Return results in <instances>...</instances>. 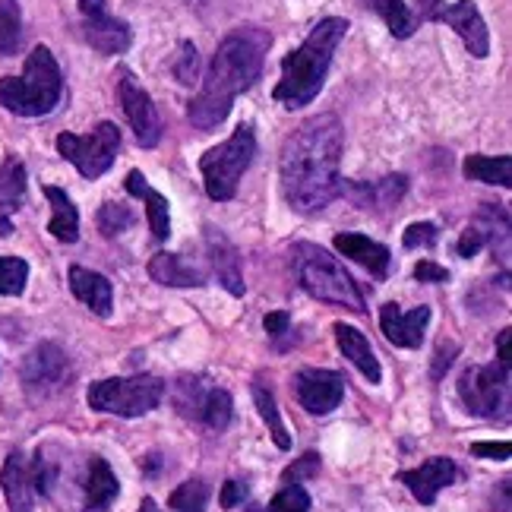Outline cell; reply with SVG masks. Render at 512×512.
Here are the masks:
<instances>
[{
    "label": "cell",
    "instance_id": "obj_1",
    "mask_svg": "<svg viewBox=\"0 0 512 512\" xmlns=\"http://www.w3.org/2000/svg\"><path fill=\"white\" fill-rule=\"evenodd\" d=\"M342 149L345 130L336 114L310 117L288 136L279 155V181L285 203L294 212L313 215L336 200L342 184Z\"/></svg>",
    "mask_w": 512,
    "mask_h": 512
},
{
    "label": "cell",
    "instance_id": "obj_2",
    "mask_svg": "<svg viewBox=\"0 0 512 512\" xmlns=\"http://www.w3.org/2000/svg\"><path fill=\"white\" fill-rule=\"evenodd\" d=\"M272 35L260 26H241L228 32L212 54V64L203 76L200 95L193 98L187 117L196 130H215L231 114L234 98L260 80Z\"/></svg>",
    "mask_w": 512,
    "mask_h": 512
},
{
    "label": "cell",
    "instance_id": "obj_3",
    "mask_svg": "<svg viewBox=\"0 0 512 512\" xmlns=\"http://www.w3.org/2000/svg\"><path fill=\"white\" fill-rule=\"evenodd\" d=\"M348 35V19L326 16L310 29L301 48H294L282 57V80L272 89V98L285 108H304L320 95L326 73L332 67V54Z\"/></svg>",
    "mask_w": 512,
    "mask_h": 512
},
{
    "label": "cell",
    "instance_id": "obj_4",
    "mask_svg": "<svg viewBox=\"0 0 512 512\" xmlns=\"http://www.w3.org/2000/svg\"><path fill=\"white\" fill-rule=\"evenodd\" d=\"M64 95V76L57 67L51 48L35 45L26 57L23 76H4L0 80V108L19 117H42L57 108Z\"/></svg>",
    "mask_w": 512,
    "mask_h": 512
},
{
    "label": "cell",
    "instance_id": "obj_5",
    "mask_svg": "<svg viewBox=\"0 0 512 512\" xmlns=\"http://www.w3.org/2000/svg\"><path fill=\"white\" fill-rule=\"evenodd\" d=\"M294 272H298L301 288L323 304H336L354 313H364V291L351 279V272L326 253L320 244H298L291 250Z\"/></svg>",
    "mask_w": 512,
    "mask_h": 512
},
{
    "label": "cell",
    "instance_id": "obj_6",
    "mask_svg": "<svg viewBox=\"0 0 512 512\" xmlns=\"http://www.w3.org/2000/svg\"><path fill=\"white\" fill-rule=\"evenodd\" d=\"M256 155V133L250 124H241L222 146L203 152L200 171L206 196L215 203H228L238 196V184Z\"/></svg>",
    "mask_w": 512,
    "mask_h": 512
},
{
    "label": "cell",
    "instance_id": "obj_7",
    "mask_svg": "<svg viewBox=\"0 0 512 512\" xmlns=\"http://www.w3.org/2000/svg\"><path fill=\"white\" fill-rule=\"evenodd\" d=\"M92 411H105L117 418H143L165 399V383L159 377H108L89 386L86 392Z\"/></svg>",
    "mask_w": 512,
    "mask_h": 512
},
{
    "label": "cell",
    "instance_id": "obj_8",
    "mask_svg": "<svg viewBox=\"0 0 512 512\" xmlns=\"http://www.w3.org/2000/svg\"><path fill=\"white\" fill-rule=\"evenodd\" d=\"M509 392V367L500 361L468 367L459 377V399L475 418H509Z\"/></svg>",
    "mask_w": 512,
    "mask_h": 512
},
{
    "label": "cell",
    "instance_id": "obj_9",
    "mask_svg": "<svg viewBox=\"0 0 512 512\" xmlns=\"http://www.w3.org/2000/svg\"><path fill=\"white\" fill-rule=\"evenodd\" d=\"M54 146L76 171L86 177V181H95V177H102L114 165L117 149H121V130H117V124H111V121H102L86 136L61 133L54 140Z\"/></svg>",
    "mask_w": 512,
    "mask_h": 512
},
{
    "label": "cell",
    "instance_id": "obj_10",
    "mask_svg": "<svg viewBox=\"0 0 512 512\" xmlns=\"http://www.w3.org/2000/svg\"><path fill=\"white\" fill-rule=\"evenodd\" d=\"M117 98H121L127 121L136 133V143L143 149H155L162 140V121L152 105V95L143 89V83L127 67H117Z\"/></svg>",
    "mask_w": 512,
    "mask_h": 512
},
{
    "label": "cell",
    "instance_id": "obj_11",
    "mask_svg": "<svg viewBox=\"0 0 512 512\" xmlns=\"http://www.w3.org/2000/svg\"><path fill=\"white\" fill-rule=\"evenodd\" d=\"M80 16H83V38L105 57L124 54L133 42V32L124 19H117L105 0H80Z\"/></svg>",
    "mask_w": 512,
    "mask_h": 512
},
{
    "label": "cell",
    "instance_id": "obj_12",
    "mask_svg": "<svg viewBox=\"0 0 512 512\" xmlns=\"http://www.w3.org/2000/svg\"><path fill=\"white\" fill-rule=\"evenodd\" d=\"M294 396H298L301 408H307L310 415H329V411H336L345 399V380L336 370L304 367L298 377H294Z\"/></svg>",
    "mask_w": 512,
    "mask_h": 512
},
{
    "label": "cell",
    "instance_id": "obj_13",
    "mask_svg": "<svg viewBox=\"0 0 512 512\" xmlns=\"http://www.w3.org/2000/svg\"><path fill=\"white\" fill-rule=\"evenodd\" d=\"M430 19H437V23H446L449 29H456V35L465 42L468 54L484 61L490 54V32H487V23L478 10L475 0H459V4H449V7H440L433 10Z\"/></svg>",
    "mask_w": 512,
    "mask_h": 512
},
{
    "label": "cell",
    "instance_id": "obj_14",
    "mask_svg": "<svg viewBox=\"0 0 512 512\" xmlns=\"http://www.w3.org/2000/svg\"><path fill=\"white\" fill-rule=\"evenodd\" d=\"M408 193V177L405 174H389L380 181H342L339 196L364 209V212H386L396 206L402 196Z\"/></svg>",
    "mask_w": 512,
    "mask_h": 512
},
{
    "label": "cell",
    "instance_id": "obj_15",
    "mask_svg": "<svg viewBox=\"0 0 512 512\" xmlns=\"http://www.w3.org/2000/svg\"><path fill=\"white\" fill-rule=\"evenodd\" d=\"M456 462L446 459V456H433L427 462H421L418 468H408V471H399V481L411 490V497L424 506H433L440 497V490L449 487L456 481Z\"/></svg>",
    "mask_w": 512,
    "mask_h": 512
},
{
    "label": "cell",
    "instance_id": "obj_16",
    "mask_svg": "<svg viewBox=\"0 0 512 512\" xmlns=\"http://www.w3.org/2000/svg\"><path fill=\"white\" fill-rule=\"evenodd\" d=\"M427 323H430L427 304H421L415 310H402L399 304L380 307V329L396 348H421Z\"/></svg>",
    "mask_w": 512,
    "mask_h": 512
},
{
    "label": "cell",
    "instance_id": "obj_17",
    "mask_svg": "<svg viewBox=\"0 0 512 512\" xmlns=\"http://www.w3.org/2000/svg\"><path fill=\"white\" fill-rule=\"evenodd\" d=\"M67 377V354L51 345V342H42V345H35L29 354H26V361H23V383L29 389H57L64 383Z\"/></svg>",
    "mask_w": 512,
    "mask_h": 512
},
{
    "label": "cell",
    "instance_id": "obj_18",
    "mask_svg": "<svg viewBox=\"0 0 512 512\" xmlns=\"http://www.w3.org/2000/svg\"><path fill=\"white\" fill-rule=\"evenodd\" d=\"M0 487H4L7 509L10 512H32L35 509V484H32V468L29 459L19 449H13L4 468H0Z\"/></svg>",
    "mask_w": 512,
    "mask_h": 512
},
{
    "label": "cell",
    "instance_id": "obj_19",
    "mask_svg": "<svg viewBox=\"0 0 512 512\" xmlns=\"http://www.w3.org/2000/svg\"><path fill=\"white\" fill-rule=\"evenodd\" d=\"M332 247H336L342 256H348V260H354L358 266H364L370 275H377V279H386V275H389V266H392L389 247L370 241L367 234H358V231L336 234V238H332Z\"/></svg>",
    "mask_w": 512,
    "mask_h": 512
},
{
    "label": "cell",
    "instance_id": "obj_20",
    "mask_svg": "<svg viewBox=\"0 0 512 512\" xmlns=\"http://www.w3.org/2000/svg\"><path fill=\"white\" fill-rule=\"evenodd\" d=\"M70 291L76 301H83L95 317L108 320L114 307V285L102 272H92L86 266H70Z\"/></svg>",
    "mask_w": 512,
    "mask_h": 512
},
{
    "label": "cell",
    "instance_id": "obj_21",
    "mask_svg": "<svg viewBox=\"0 0 512 512\" xmlns=\"http://www.w3.org/2000/svg\"><path fill=\"white\" fill-rule=\"evenodd\" d=\"M206 247H209V260H212L215 275H219L222 288L228 294H234V298H241V294H244V275H241V260H238V250H234V244L225 238L222 231L206 228Z\"/></svg>",
    "mask_w": 512,
    "mask_h": 512
},
{
    "label": "cell",
    "instance_id": "obj_22",
    "mask_svg": "<svg viewBox=\"0 0 512 512\" xmlns=\"http://www.w3.org/2000/svg\"><path fill=\"white\" fill-rule=\"evenodd\" d=\"M149 275H152V282L168 285V288H203L206 285V272L200 266H193L181 253H168V250L152 256Z\"/></svg>",
    "mask_w": 512,
    "mask_h": 512
},
{
    "label": "cell",
    "instance_id": "obj_23",
    "mask_svg": "<svg viewBox=\"0 0 512 512\" xmlns=\"http://www.w3.org/2000/svg\"><path fill=\"white\" fill-rule=\"evenodd\" d=\"M127 193L136 196V200H143L146 203V215H149V231H152V238L155 241H168V234H171V209H168V200L165 196L149 187L146 184V177L143 171H130L127 174V181H124Z\"/></svg>",
    "mask_w": 512,
    "mask_h": 512
},
{
    "label": "cell",
    "instance_id": "obj_24",
    "mask_svg": "<svg viewBox=\"0 0 512 512\" xmlns=\"http://www.w3.org/2000/svg\"><path fill=\"white\" fill-rule=\"evenodd\" d=\"M332 332H336V342H339L345 358L358 367L370 383H380L383 370H380V361H377V354H373V345H370V339L364 336V332L354 329V326H345V323H336V326H332Z\"/></svg>",
    "mask_w": 512,
    "mask_h": 512
},
{
    "label": "cell",
    "instance_id": "obj_25",
    "mask_svg": "<svg viewBox=\"0 0 512 512\" xmlns=\"http://www.w3.org/2000/svg\"><path fill=\"white\" fill-rule=\"evenodd\" d=\"M121 494V481L111 471V465L102 456L89 459V471H86V512H105L111 509V503Z\"/></svg>",
    "mask_w": 512,
    "mask_h": 512
},
{
    "label": "cell",
    "instance_id": "obj_26",
    "mask_svg": "<svg viewBox=\"0 0 512 512\" xmlns=\"http://www.w3.org/2000/svg\"><path fill=\"white\" fill-rule=\"evenodd\" d=\"M42 193L48 196V203H51V222H48V231L54 234L57 241H64V244H76L80 241V212H76L73 200L67 196V190L61 187H54V184H45Z\"/></svg>",
    "mask_w": 512,
    "mask_h": 512
},
{
    "label": "cell",
    "instance_id": "obj_27",
    "mask_svg": "<svg viewBox=\"0 0 512 512\" xmlns=\"http://www.w3.org/2000/svg\"><path fill=\"white\" fill-rule=\"evenodd\" d=\"M465 177L468 181L494 184L509 190L512 187V159L509 155H468L465 159Z\"/></svg>",
    "mask_w": 512,
    "mask_h": 512
},
{
    "label": "cell",
    "instance_id": "obj_28",
    "mask_svg": "<svg viewBox=\"0 0 512 512\" xmlns=\"http://www.w3.org/2000/svg\"><path fill=\"white\" fill-rule=\"evenodd\" d=\"M361 4L383 19L392 38H411V35H415L418 23H415V16H411L405 0H361Z\"/></svg>",
    "mask_w": 512,
    "mask_h": 512
},
{
    "label": "cell",
    "instance_id": "obj_29",
    "mask_svg": "<svg viewBox=\"0 0 512 512\" xmlns=\"http://www.w3.org/2000/svg\"><path fill=\"white\" fill-rule=\"evenodd\" d=\"M26 196V168L19 159H7L0 165V215L16 212Z\"/></svg>",
    "mask_w": 512,
    "mask_h": 512
},
{
    "label": "cell",
    "instance_id": "obj_30",
    "mask_svg": "<svg viewBox=\"0 0 512 512\" xmlns=\"http://www.w3.org/2000/svg\"><path fill=\"white\" fill-rule=\"evenodd\" d=\"M253 405H256V411H260L263 424L269 427L272 443L279 446V449H291V437H288V430H285V424H282L279 405H275V396H272V389H269V386L253 383Z\"/></svg>",
    "mask_w": 512,
    "mask_h": 512
},
{
    "label": "cell",
    "instance_id": "obj_31",
    "mask_svg": "<svg viewBox=\"0 0 512 512\" xmlns=\"http://www.w3.org/2000/svg\"><path fill=\"white\" fill-rule=\"evenodd\" d=\"M212 386L200 377H181L174 383V405L181 411L184 418H193L200 421V411H203V402H206V392Z\"/></svg>",
    "mask_w": 512,
    "mask_h": 512
},
{
    "label": "cell",
    "instance_id": "obj_32",
    "mask_svg": "<svg viewBox=\"0 0 512 512\" xmlns=\"http://www.w3.org/2000/svg\"><path fill=\"white\" fill-rule=\"evenodd\" d=\"M19 38H23V13H19V0H0V57L16 54Z\"/></svg>",
    "mask_w": 512,
    "mask_h": 512
},
{
    "label": "cell",
    "instance_id": "obj_33",
    "mask_svg": "<svg viewBox=\"0 0 512 512\" xmlns=\"http://www.w3.org/2000/svg\"><path fill=\"white\" fill-rule=\"evenodd\" d=\"M231 415H234V402L225 389H209L206 392V402H203V411H200V421L209 427V430H225L231 424Z\"/></svg>",
    "mask_w": 512,
    "mask_h": 512
},
{
    "label": "cell",
    "instance_id": "obj_34",
    "mask_svg": "<svg viewBox=\"0 0 512 512\" xmlns=\"http://www.w3.org/2000/svg\"><path fill=\"white\" fill-rule=\"evenodd\" d=\"M168 503L177 512H203L209 503V484L203 478H190L174 490Z\"/></svg>",
    "mask_w": 512,
    "mask_h": 512
},
{
    "label": "cell",
    "instance_id": "obj_35",
    "mask_svg": "<svg viewBox=\"0 0 512 512\" xmlns=\"http://www.w3.org/2000/svg\"><path fill=\"white\" fill-rule=\"evenodd\" d=\"M29 282V263L19 256H0V294L7 298H19Z\"/></svg>",
    "mask_w": 512,
    "mask_h": 512
},
{
    "label": "cell",
    "instance_id": "obj_36",
    "mask_svg": "<svg viewBox=\"0 0 512 512\" xmlns=\"http://www.w3.org/2000/svg\"><path fill=\"white\" fill-rule=\"evenodd\" d=\"M171 70L177 76V83H184V86H193L196 80H200V51H196L193 42L177 45V57H174Z\"/></svg>",
    "mask_w": 512,
    "mask_h": 512
},
{
    "label": "cell",
    "instance_id": "obj_37",
    "mask_svg": "<svg viewBox=\"0 0 512 512\" xmlns=\"http://www.w3.org/2000/svg\"><path fill=\"white\" fill-rule=\"evenodd\" d=\"M133 225V212L121 203H105L98 209V231L105 234V238H117V234H124L127 228Z\"/></svg>",
    "mask_w": 512,
    "mask_h": 512
},
{
    "label": "cell",
    "instance_id": "obj_38",
    "mask_svg": "<svg viewBox=\"0 0 512 512\" xmlns=\"http://www.w3.org/2000/svg\"><path fill=\"white\" fill-rule=\"evenodd\" d=\"M269 512H310V494L301 484H285L279 494L272 497Z\"/></svg>",
    "mask_w": 512,
    "mask_h": 512
},
{
    "label": "cell",
    "instance_id": "obj_39",
    "mask_svg": "<svg viewBox=\"0 0 512 512\" xmlns=\"http://www.w3.org/2000/svg\"><path fill=\"white\" fill-rule=\"evenodd\" d=\"M437 241H440V228L433 222H415V225H408L402 234V244L408 250H418V247L430 250V247H437Z\"/></svg>",
    "mask_w": 512,
    "mask_h": 512
},
{
    "label": "cell",
    "instance_id": "obj_40",
    "mask_svg": "<svg viewBox=\"0 0 512 512\" xmlns=\"http://www.w3.org/2000/svg\"><path fill=\"white\" fill-rule=\"evenodd\" d=\"M317 475H320V456L317 452H307V456H301L298 462L282 471V484H301V481L317 478Z\"/></svg>",
    "mask_w": 512,
    "mask_h": 512
},
{
    "label": "cell",
    "instance_id": "obj_41",
    "mask_svg": "<svg viewBox=\"0 0 512 512\" xmlns=\"http://www.w3.org/2000/svg\"><path fill=\"white\" fill-rule=\"evenodd\" d=\"M415 279L424 282V285H443V282H449V269L437 266L433 260H421L415 266Z\"/></svg>",
    "mask_w": 512,
    "mask_h": 512
},
{
    "label": "cell",
    "instance_id": "obj_42",
    "mask_svg": "<svg viewBox=\"0 0 512 512\" xmlns=\"http://www.w3.org/2000/svg\"><path fill=\"white\" fill-rule=\"evenodd\" d=\"M247 494H250V490H247L244 481H225L219 503H222V509H234V506H241L247 500Z\"/></svg>",
    "mask_w": 512,
    "mask_h": 512
},
{
    "label": "cell",
    "instance_id": "obj_43",
    "mask_svg": "<svg viewBox=\"0 0 512 512\" xmlns=\"http://www.w3.org/2000/svg\"><path fill=\"white\" fill-rule=\"evenodd\" d=\"M266 332L272 339H282L285 332H291V313L288 310H275V313H266V320H263Z\"/></svg>",
    "mask_w": 512,
    "mask_h": 512
},
{
    "label": "cell",
    "instance_id": "obj_44",
    "mask_svg": "<svg viewBox=\"0 0 512 512\" xmlns=\"http://www.w3.org/2000/svg\"><path fill=\"white\" fill-rule=\"evenodd\" d=\"M471 452L481 459H490V462H506L509 459V443H471Z\"/></svg>",
    "mask_w": 512,
    "mask_h": 512
},
{
    "label": "cell",
    "instance_id": "obj_45",
    "mask_svg": "<svg viewBox=\"0 0 512 512\" xmlns=\"http://www.w3.org/2000/svg\"><path fill=\"white\" fill-rule=\"evenodd\" d=\"M456 345H440L437 348V358H433V380H440L443 377V373L452 367V358H456Z\"/></svg>",
    "mask_w": 512,
    "mask_h": 512
},
{
    "label": "cell",
    "instance_id": "obj_46",
    "mask_svg": "<svg viewBox=\"0 0 512 512\" xmlns=\"http://www.w3.org/2000/svg\"><path fill=\"white\" fill-rule=\"evenodd\" d=\"M509 339H512V329H503L500 332V342H497V348H500V364H506V367H512V354H509Z\"/></svg>",
    "mask_w": 512,
    "mask_h": 512
},
{
    "label": "cell",
    "instance_id": "obj_47",
    "mask_svg": "<svg viewBox=\"0 0 512 512\" xmlns=\"http://www.w3.org/2000/svg\"><path fill=\"white\" fill-rule=\"evenodd\" d=\"M13 231V225H10V219L7 215H0V238H7V234Z\"/></svg>",
    "mask_w": 512,
    "mask_h": 512
},
{
    "label": "cell",
    "instance_id": "obj_48",
    "mask_svg": "<svg viewBox=\"0 0 512 512\" xmlns=\"http://www.w3.org/2000/svg\"><path fill=\"white\" fill-rule=\"evenodd\" d=\"M140 512H162V509L155 506V500H152V497H146V500L140 503Z\"/></svg>",
    "mask_w": 512,
    "mask_h": 512
}]
</instances>
